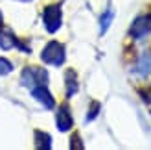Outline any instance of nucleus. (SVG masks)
Segmentation results:
<instances>
[{
	"label": "nucleus",
	"instance_id": "nucleus-15",
	"mask_svg": "<svg viewBox=\"0 0 151 150\" xmlns=\"http://www.w3.org/2000/svg\"><path fill=\"white\" fill-rule=\"evenodd\" d=\"M149 20H151V15H149Z\"/></svg>",
	"mask_w": 151,
	"mask_h": 150
},
{
	"label": "nucleus",
	"instance_id": "nucleus-5",
	"mask_svg": "<svg viewBox=\"0 0 151 150\" xmlns=\"http://www.w3.org/2000/svg\"><path fill=\"white\" fill-rule=\"evenodd\" d=\"M149 32H151V20H149V17H138L137 20L133 22V26L129 30L131 37H134V39H142V37H146Z\"/></svg>",
	"mask_w": 151,
	"mask_h": 150
},
{
	"label": "nucleus",
	"instance_id": "nucleus-6",
	"mask_svg": "<svg viewBox=\"0 0 151 150\" xmlns=\"http://www.w3.org/2000/svg\"><path fill=\"white\" fill-rule=\"evenodd\" d=\"M32 95H33V98L37 102H41L46 109H52V108L55 106V100H54V96L50 95V91H48L46 85H37V87H33L32 89Z\"/></svg>",
	"mask_w": 151,
	"mask_h": 150
},
{
	"label": "nucleus",
	"instance_id": "nucleus-1",
	"mask_svg": "<svg viewBox=\"0 0 151 150\" xmlns=\"http://www.w3.org/2000/svg\"><path fill=\"white\" fill-rule=\"evenodd\" d=\"M22 85H26L29 89H33L37 85H46L48 84V72L41 69V67H26L20 74Z\"/></svg>",
	"mask_w": 151,
	"mask_h": 150
},
{
	"label": "nucleus",
	"instance_id": "nucleus-13",
	"mask_svg": "<svg viewBox=\"0 0 151 150\" xmlns=\"http://www.w3.org/2000/svg\"><path fill=\"white\" fill-rule=\"evenodd\" d=\"M98 111H100V104H98V102H92V104H90V113H88V117H87V121H92V119L98 115Z\"/></svg>",
	"mask_w": 151,
	"mask_h": 150
},
{
	"label": "nucleus",
	"instance_id": "nucleus-3",
	"mask_svg": "<svg viewBox=\"0 0 151 150\" xmlns=\"http://www.w3.org/2000/svg\"><path fill=\"white\" fill-rule=\"evenodd\" d=\"M61 7L59 6H48L46 9H44L42 13V20H44V26H46V30L50 33H54L59 30V26H61Z\"/></svg>",
	"mask_w": 151,
	"mask_h": 150
},
{
	"label": "nucleus",
	"instance_id": "nucleus-4",
	"mask_svg": "<svg viewBox=\"0 0 151 150\" xmlns=\"http://www.w3.org/2000/svg\"><path fill=\"white\" fill-rule=\"evenodd\" d=\"M0 47H2L4 50H9V48H13V47H19L20 50H26V52H29V47H24L17 37H15L13 33H9V32H6L4 30V22H2V15H0Z\"/></svg>",
	"mask_w": 151,
	"mask_h": 150
},
{
	"label": "nucleus",
	"instance_id": "nucleus-2",
	"mask_svg": "<svg viewBox=\"0 0 151 150\" xmlns=\"http://www.w3.org/2000/svg\"><path fill=\"white\" fill-rule=\"evenodd\" d=\"M41 58H42L44 63L59 67V65L65 63V47L61 43H57V41H50L46 47H44Z\"/></svg>",
	"mask_w": 151,
	"mask_h": 150
},
{
	"label": "nucleus",
	"instance_id": "nucleus-11",
	"mask_svg": "<svg viewBox=\"0 0 151 150\" xmlns=\"http://www.w3.org/2000/svg\"><path fill=\"white\" fill-rule=\"evenodd\" d=\"M11 71H13V65H11V61H7L6 58H0V76H4V74L11 72Z\"/></svg>",
	"mask_w": 151,
	"mask_h": 150
},
{
	"label": "nucleus",
	"instance_id": "nucleus-14",
	"mask_svg": "<svg viewBox=\"0 0 151 150\" xmlns=\"http://www.w3.org/2000/svg\"><path fill=\"white\" fill-rule=\"evenodd\" d=\"M72 143H70V148H83V143H79V135L78 133H74V137L70 139Z\"/></svg>",
	"mask_w": 151,
	"mask_h": 150
},
{
	"label": "nucleus",
	"instance_id": "nucleus-9",
	"mask_svg": "<svg viewBox=\"0 0 151 150\" xmlns=\"http://www.w3.org/2000/svg\"><path fill=\"white\" fill-rule=\"evenodd\" d=\"M35 146H37V148H44V150L52 148V137L48 135V133L37 130V132H35Z\"/></svg>",
	"mask_w": 151,
	"mask_h": 150
},
{
	"label": "nucleus",
	"instance_id": "nucleus-12",
	"mask_svg": "<svg viewBox=\"0 0 151 150\" xmlns=\"http://www.w3.org/2000/svg\"><path fill=\"white\" fill-rule=\"evenodd\" d=\"M111 20H112V11H107V13L101 17V33H105V30L109 28Z\"/></svg>",
	"mask_w": 151,
	"mask_h": 150
},
{
	"label": "nucleus",
	"instance_id": "nucleus-7",
	"mask_svg": "<svg viewBox=\"0 0 151 150\" xmlns=\"http://www.w3.org/2000/svg\"><path fill=\"white\" fill-rule=\"evenodd\" d=\"M55 122H57V128L61 130V132H66V130H70L72 128V115H70V109L66 104H63V106H59L57 109V115H55Z\"/></svg>",
	"mask_w": 151,
	"mask_h": 150
},
{
	"label": "nucleus",
	"instance_id": "nucleus-8",
	"mask_svg": "<svg viewBox=\"0 0 151 150\" xmlns=\"http://www.w3.org/2000/svg\"><path fill=\"white\" fill-rule=\"evenodd\" d=\"M66 96H72L78 93V78H76V72L74 71H66Z\"/></svg>",
	"mask_w": 151,
	"mask_h": 150
},
{
	"label": "nucleus",
	"instance_id": "nucleus-10",
	"mask_svg": "<svg viewBox=\"0 0 151 150\" xmlns=\"http://www.w3.org/2000/svg\"><path fill=\"white\" fill-rule=\"evenodd\" d=\"M151 69V54H142L140 61H138V67L134 69V72L140 74V76H146Z\"/></svg>",
	"mask_w": 151,
	"mask_h": 150
}]
</instances>
